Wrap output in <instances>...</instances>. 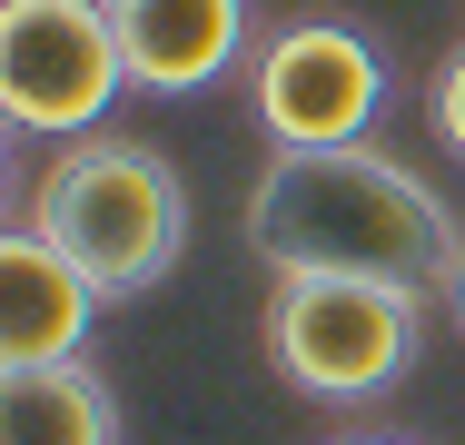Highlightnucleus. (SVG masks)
Returning a JSON list of instances; mask_svg holds the SVG:
<instances>
[{"instance_id":"f257e3e1","label":"nucleus","mask_w":465,"mask_h":445,"mask_svg":"<svg viewBox=\"0 0 465 445\" xmlns=\"http://www.w3.org/2000/svg\"><path fill=\"white\" fill-rule=\"evenodd\" d=\"M248 248L278 267H337V277H396V287H456L465 238L446 198L376 139L347 149H278L248 188Z\"/></svg>"},{"instance_id":"f03ea898","label":"nucleus","mask_w":465,"mask_h":445,"mask_svg":"<svg viewBox=\"0 0 465 445\" xmlns=\"http://www.w3.org/2000/svg\"><path fill=\"white\" fill-rule=\"evenodd\" d=\"M10 218L40 228L99 297H149V287L179 267V248H188V188H179V169H169L149 139H119V129L60 139V159L20 188Z\"/></svg>"},{"instance_id":"7ed1b4c3","label":"nucleus","mask_w":465,"mask_h":445,"mask_svg":"<svg viewBox=\"0 0 465 445\" xmlns=\"http://www.w3.org/2000/svg\"><path fill=\"white\" fill-rule=\"evenodd\" d=\"M416 327H426V287L396 277H337V267H287L268 287L258 347L268 376L307 406H367L416 366Z\"/></svg>"},{"instance_id":"20e7f679","label":"nucleus","mask_w":465,"mask_h":445,"mask_svg":"<svg viewBox=\"0 0 465 445\" xmlns=\"http://www.w3.org/2000/svg\"><path fill=\"white\" fill-rule=\"evenodd\" d=\"M129 89L99 0H0V109L10 139H90Z\"/></svg>"},{"instance_id":"39448f33","label":"nucleus","mask_w":465,"mask_h":445,"mask_svg":"<svg viewBox=\"0 0 465 445\" xmlns=\"http://www.w3.org/2000/svg\"><path fill=\"white\" fill-rule=\"evenodd\" d=\"M248 109H258L268 149H347L386 109V60L347 20H287L248 60Z\"/></svg>"},{"instance_id":"423d86ee","label":"nucleus","mask_w":465,"mask_h":445,"mask_svg":"<svg viewBox=\"0 0 465 445\" xmlns=\"http://www.w3.org/2000/svg\"><path fill=\"white\" fill-rule=\"evenodd\" d=\"M119 30L129 89L149 99H188V89L228 80L248 50V0H99Z\"/></svg>"},{"instance_id":"0eeeda50","label":"nucleus","mask_w":465,"mask_h":445,"mask_svg":"<svg viewBox=\"0 0 465 445\" xmlns=\"http://www.w3.org/2000/svg\"><path fill=\"white\" fill-rule=\"evenodd\" d=\"M99 307H109V297H99L90 277L60 258L40 228L10 218V238H0V356H10V366H60V356L90 347Z\"/></svg>"},{"instance_id":"6e6552de","label":"nucleus","mask_w":465,"mask_h":445,"mask_svg":"<svg viewBox=\"0 0 465 445\" xmlns=\"http://www.w3.org/2000/svg\"><path fill=\"white\" fill-rule=\"evenodd\" d=\"M0 445H119V396L90 356L10 366L0 386Z\"/></svg>"},{"instance_id":"1a4fd4ad","label":"nucleus","mask_w":465,"mask_h":445,"mask_svg":"<svg viewBox=\"0 0 465 445\" xmlns=\"http://www.w3.org/2000/svg\"><path fill=\"white\" fill-rule=\"evenodd\" d=\"M426 119H436V139L465 159V50H446V70H436V99H426Z\"/></svg>"},{"instance_id":"9d476101","label":"nucleus","mask_w":465,"mask_h":445,"mask_svg":"<svg viewBox=\"0 0 465 445\" xmlns=\"http://www.w3.org/2000/svg\"><path fill=\"white\" fill-rule=\"evenodd\" d=\"M446 307H456V327H465V267H456V287H446Z\"/></svg>"},{"instance_id":"9b49d317","label":"nucleus","mask_w":465,"mask_h":445,"mask_svg":"<svg viewBox=\"0 0 465 445\" xmlns=\"http://www.w3.org/2000/svg\"><path fill=\"white\" fill-rule=\"evenodd\" d=\"M337 445H396V436H337Z\"/></svg>"}]
</instances>
